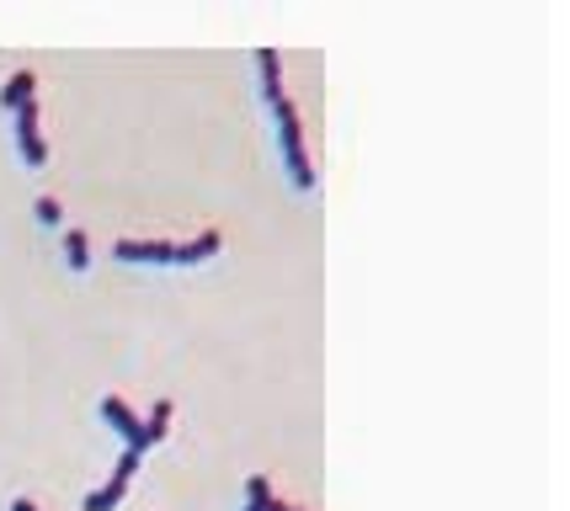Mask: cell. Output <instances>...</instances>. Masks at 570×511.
Returning <instances> with one entry per match:
<instances>
[{
  "mask_svg": "<svg viewBox=\"0 0 570 511\" xmlns=\"http://www.w3.org/2000/svg\"><path fill=\"white\" fill-rule=\"evenodd\" d=\"M17 118V155H22L27 170H43L49 166V139H43V122H38V101H27L22 112H11Z\"/></svg>",
  "mask_w": 570,
  "mask_h": 511,
  "instance_id": "cell-2",
  "label": "cell"
},
{
  "mask_svg": "<svg viewBox=\"0 0 570 511\" xmlns=\"http://www.w3.org/2000/svg\"><path fill=\"white\" fill-rule=\"evenodd\" d=\"M273 501H277V495H273V485H267V474H250V480H246V507H240V511H267Z\"/></svg>",
  "mask_w": 570,
  "mask_h": 511,
  "instance_id": "cell-11",
  "label": "cell"
},
{
  "mask_svg": "<svg viewBox=\"0 0 570 511\" xmlns=\"http://www.w3.org/2000/svg\"><path fill=\"white\" fill-rule=\"evenodd\" d=\"M273 112V128H277V149H283V166H288V181H294L298 193H315V166H309V145H304V118H298V107L288 97L273 101L267 107Z\"/></svg>",
  "mask_w": 570,
  "mask_h": 511,
  "instance_id": "cell-1",
  "label": "cell"
},
{
  "mask_svg": "<svg viewBox=\"0 0 570 511\" xmlns=\"http://www.w3.org/2000/svg\"><path fill=\"white\" fill-rule=\"evenodd\" d=\"M101 421H107V426L124 438L128 453H145V415L134 411L124 394H107V400H101Z\"/></svg>",
  "mask_w": 570,
  "mask_h": 511,
  "instance_id": "cell-4",
  "label": "cell"
},
{
  "mask_svg": "<svg viewBox=\"0 0 570 511\" xmlns=\"http://www.w3.org/2000/svg\"><path fill=\"white\" fill-rule=\"evenodd\" d=\"M166 432H171V400H155L149 415H145V448L166 442Z\"/></svg>",
  "mask_w": 570,
  "mask_h": 511,
  "instance_id": "cell-9",
  "label": "cell"
},
{
  "mask_svg": "<svg viewBox=\"0 0 570 511\" xmlns=\"http://www.w3.org/2000/svg\"><path fill=\"white\" fill-rule=\"evenodd\" d=\"M267 511H298V507H283V501H273V507H267Z\"/></svg>",
  "mask_w": 570,
  "mask_h": 511,
  "instance_id": "cell-14",
  "label": "cell"
},
{
  "mask_svg": "<svg viewBox=\"0 0 570 511\" xmlns=\"http://www.w3.org/2000/svg\"><path fill=\"white\" fill-rule=\"evenodd\" d=\"M256 80H262V101H267V107L288 97V91H283V53L256 49Z\"/></svg>",
  "mask_w": 570,
  "mask_h": 511,
  "instance_id": "cell-7",
  "label": "cell"
},
{
  "mask_svg": "<svg viewBox=\"0 0 570 511\" xmlns=\"http://www.w3.org/2000/svg\"><path fill=\"white\" fill-rule=\"evenodd\" d=\"M27 101H38V75L32 70H17L6 86H0V112H22Z\"/></svg>",
  "mask_w": 570,
  "mask_h": 511,
  "instance_id": "cell-8",
  "label": "cell"
},
{
  "mask_svg": "<svg viewBox=\"0 0 570 511\" xmlns=\"http://www.w3.org/2000/svg\"><path fill=\"white\" fill-rule=\"evenodd\" d=\"M32 219L43 224V229H59V219H65V208H59V197H38V203H32Z\"/></svg>",
  "mask_w": 570,
  "mask_h": 511,
  "instance_id": "cell-12",
  "label": "cell"
},
{
  "mask_svg": "<svg viewBox=\"0 0 570 511\" xmlns=\"http://www.w3.org/2000/svg\"><path fill=\"white\" fill-rule=\"evenodd\" d=\"M6 511H38V501H27V495H17V501H11Z\"/></svg>",
  "mask_w": 570,
  "mask_h": 511,
  "instance_id": "cell-13",
  "label": "cell"
},
{
  "mask_svg": "<svg viewBox=\"0 0 570 511\" xmlns=\"http://www.w3.org/2000/svg\"><path fill=\"white\" fill-rule=\"evenodd\" d=\"M112 256L134 267H176V240H118Z\"/></svg>",
  "mask_w": 570,
  "mask_h": 511,
  "instance_id": "cell-5",
  "label": "cell"
},
{
  "mask_svg": "<svg viewBox=\"0 0 570 511\" xmlns=\"http://www.w3.org/2000/svg\"><path fill=\"white\" fill-rule=\"evenodd\" d=\"M219 250H224V235L219 229H203V235L176 245V267H203V262H214Z\"/></svg>",
  "mask_w": 570,
  "mask_h": 511,
  "instance_id": "cell-6",
  "label": "cell"
},
{
  "mask_svg": "<svg viewBox=\"0 0 570 511\" xmlns=\"http://www.w3.org/2000/svg\"><path fill=\"white\" fill-rule=\"evenodd\" d=\"M139 459H145V453H128L124 448V459H118V469L107 474V485H97L91 495H86V511H118L124 507L128 485H134V474H139Z\"/></svg>",
  "mask_w": 570,
  "mask_h": 511,
  "instance_id": "cell-3",
  "label": "cell"
},
{
  "mask_svg": "<svg viewBox=\"0 0 570 511\" xmlns=\"http://www.w3.org/2000/svg\"><path fill=\"white\" fill-rule=\"evenodd\" d=\"M65 267L70 272L91 267V240H86V229H65Z\"/></svg>",
  "mask_w": 570,
  "mask_h": 511,
  "instance_id": "cell-10",
  "label": "cell"
}]
</instances>
